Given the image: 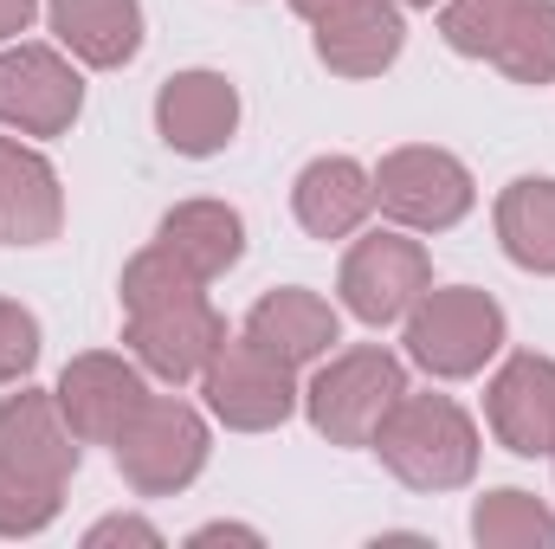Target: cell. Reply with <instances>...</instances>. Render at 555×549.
I'll return each mask as SVG.
<instances>
[{"label": "cell", "mask_w": 555, "mask_h": 549, "mask_svg": "<svg viewBox=\"0 0 555 549\" xmlns=\"http://www.w3.org/2000/svg\"><path fill=\"white\" fill-rule=\"evenodd\" d=\"M511 323L504 304L478 284H426L420 304L401 317V343L408 362L426 369L433 382H472L485 375V362H498Z\"/></svg>", "instance_id": "cell-2"}, {"label": "cell", "mask_w": 555, "mask_h": 549, "mask_svg": "<svg viewBox=\"0 0 555 549\" xmlns=\"http://www.w3.org/2000/svg\"><path fill=\"white\" fill-rule=\"evenodd\" d=\"M33 369H39V317L0 297V388H20Z\"/></svg>", "instance_id": "cell-26"}, {"label": "cell", "mask_w": 555, "mask_h": 549, "mask_svg": "<svg viewBox=\"0 0 555 549\" xmlns=\"http://www.w3.org/2000/svg\"><path fill=\"white\" fill-rule=\"evenodd\" d=\"M498 246L517 272H537V278H555V181L550 175H517L498 207Z\"/></svg>", "instance_id": "cell-20"}, {"label": "cell", "mask_w": 555, "mask_h": 549, "mask_svg": "<svg viewBox=\"0 0 555 549\" xmlns=\"http://www.w3.org/2000/svg\"><path fill=\"white\" fill-rule=\"evenodd\" d=\"M485 426H491V439L504 452L550 459L555 452V356L517 349L485 388Z\"/></svg>", "instance_id": "cell-11"}, {"label": "cell", "mask_w": 555, "mask_h": 549, "mask_svg": "<svg viewBox=\"0 0 555 549\" xmlns=\"http://www.w3.org/2000/svg\"><path fill=\"white\" fill-rule=\"evenodd\" d=\"M124 343L155 382H201V369L214 362V349L227 343V317L201 297H175V304H149L124 310Z\"/></svg>", "instance_id": "cell-10"}, {"label": "cell", "mask_w": 555, "mask_h": 549, "mask_svg": "<svg viewBox=\"0 0 555 549\" xmlns=\"http://www.w3.org/2000/svg\"><path fill=\"white\" fill-rule=\"evenodd\" d=\"M155 137L168 142L175 155H220L227 142L240 137V85L227 72H175L155 91Z\"/></svg>", "instance_id": "cell-12"}, {"label": "cell", "mask_w": 555, "mask_h": 549, "mask_svg": "<svg viewBox=\"0 0 555 549\" xmlns=\"http://www.w3.org/2000/svg\"><path fill=\"white\" fill-rule=\"evenodd\" d=\"M33 13H39V0H0V46H13L33 26Z\"/></svg>", "instance_id": "cell-29"}, {"label": "cell", "mask_w": 555, "mask_h": 549, "mask_svg": "<svg viewBox=\"0 0 555 549\" xmlns=\"http://www.w3.org/2000/svg\"><path fill=\"white\" fill-rule=\"evenodd\" d=\"M433 284V259L408 227H388V233H362L349 253H343V272H336V291H343V310L362 317L369 330L382 323H401L420 304V291Z\"/></svg>", "instance_id": "cell-8"}, {"label": "cell", "mask_w": 555, "mask_h": 549, "mask_svg": "<svg viewBox=\"0 0 555 549\" xmlns=\"http://www.w3.org/2000/svg\"><path fill=\"white\" fill-rule=\"evenodd\" d=\"M155 240H162L181 266H194L207 284L227 278L246 259V220H240V207H227V201H175V207L162 214Z\"/></svg>", "instance_id": "cell-19"}, {"label": "cell", "mask_w": 555, "mask_h": 549, "mask_svg": "<svg viewBox=\"0 0 555 549\" xmlns=\"http://www.w3.org/2000/svg\"><path fill=\"white\" fill-rule=\"evenodd\" d=\"M207 452H214L207 413L181 395H149L117 439V472L137 498H175L207 472Z\"/></svg>", "instance_id": "cell-4"}, {"label": "cell", "mask_w": 555, "mask_h": 549, "mask_svg": "<svg viewBox=\"0 0 555 549\" xmlns=\"http://www.w3.org/2000/svg\"><path fill=\"white\" fill-rule=\"evenodd\" d=\"M517 7L524 0H439V39L459 59H491V46L517 20Z\"/></svg>", "instance_id": "cell-24"}, {"label": "cell", "mask_w": 555, "mask_h": 549, "mask_svg": "<svg viewBox=\"0 0 555 549\" xmlns=\"http://www.w3.org/2000/svg\"><path fill=\"white\" fill-rule=\"evenodd\" d=\"M52 395H59L65 426L85 446H117L124 426L149 401V369H142L137 356H117V349H85V356L65 362V375H59Z\"/></svg>", "instance_id": "cell-9"}, {"label": "cell", "mask_w": 555, "mask_h": 549, "mask_svg": "<svg viewBox=\"0 0 555 549\" xmlns=\"http://www.w3.org/2000/svg\"><path fill=\"white\" fill-rule=\"evenodd\" d=\"M207 291V278L194 272V266H181L162 240H149L137 259L124 266L117 278V297H124V310H149V304H175V297H201Z\"/></svg>", "instance_id": "cell-23"}, {"label": "cell", "mask_w": 555, "mask_h": 549, "mask_svg": "<svg viewBox=\"0 0 555 549\" xmlns=\"http://www.w3.org/2000/svg\"><path fill=\"white\" fill-rule=\"evenodd\" d=\"M78 117H85V72L65 46H33V39L0 46V130L65 137Z\"/></svg>", "instance_id": "cell-7"}, {"label": "cell", "mask_w": 555, "mask_h": 549, "mask_svg": "<svg viewBox=\"0 0 555 549\" xmlns=\"http://www.w3.org/2000/svg\"><path fill=\"white\" fill-rule=\"evenodd\" d=\"M240 330H246L259 349H272L278 362L317 369V362L343 343V310H336L323 291H310V284H278V291H266V297L246 310Z\"/></svg>", "instance_id": "cell-15"}, {"label": "cell", "mask_w": 555, "mask_h": 549, "mask_svg": "<svg viewBox=\"0 0 555 549\" xmlns=\"http://www.w3.org/2000/svg\"><path fill=\"white\" fill-rule=\"evenodd\" d=\"M201 395H207V413L227 433H272V426H284L304 408L297 369L278 362L272 349H259L246 330L214 349V362L201 369Z\"/></svg>", "instance_id": "cell-6"}, {"label": "cell", "mask_w": 555, "mask_h": 549, "mask_svg": "<svg viewBox=\"0 0 555 549\" xmlns=\"http://www.w3.org/2000/svg\"><path fill=\"white\" fill-rule=\"evenodd\" d=\"M336 7H349V0H291V13H297V20H310V26H317V20H330Z\"/></svg>", "instance_id": "cell-30"}, {"label": "cell", "mask_w": 555, "mask_h": 549, "mask_svg": "<svg viewBox=\"0 0 555 549\" xmlns=\"http://www.w3.org/2000/svg\"><path fill=\"white\" fill-rule=\"evenodd\" d=\"M65 227L59 168L20 137H0V246H52Z\"/></svg>", "instance_id": "cell-16"}, {"label": "cell", "mask_w": 555, "mask_h": 549, "mask_svg": "<svg viewBox=\"0 0 555 549\" xmlns=\"http://www.w3.org/2000/svg\"><path fill=\"white\" fill-rule=\"evenodd\" d=\"M78 446L85 439L65 426L59 395H39V388L20 382V395L0 401V465H13V472H26L39 485L65 491L72 472H78Z\"/></svg>", "instance_id": "cell-14"}, {"label": "cell", "mask_w": 555, "mask_h": 549, "mask_svg": "<svg viewBox=\"0 0 555 549\" xmlns=\"http://www.w3.org/2000/svg\"><path fill=\"white\" fill-rule=\"evenodd\" d=\"M472 544L478 549H550L555 544V511L537 491L498 485L472 505Z\"/></svg>", "instance_id": "cell-21"}, {"label": "cell", "mask_w": 555, "mask_h": 549, "mask_svg": "<svg viewBox=\"0 0 555 549\" xmlns=\"http://www.w3.org/2000/svg\"><path fill=\"white\" fill-rule=\"evenodd\" d=\"M188 544H194V549H207V544H246V549H259L266 537H259V531H246V524H201Z\"/></svg>", "instance_id": "cell-28"}, {"label": "cell", "mask_w": 555, "mask_h": 549, "mask_svg": "<svg viewBox=\"0 0 555 549\" xmlns=\"http://www.w3.org/2000/svg\"><path fill=\"white\" fill-rule=\"evenodd\" d=\"M375 207L408 227V233H452L472 207H478V181L472 168L452 155V149H433V142H401L388 149L375 168Z\"/></svg>", "instance_id": "cell-5"}, {"label": "cell", "mask_w": 555, "mask_h": 549, "mask_svg": "<svg viewBox=\"0 0 555 549\" xmlns=\"http://www.w3.org/2000/svg\"><path fill=\"white\" fill-rule=\"evenodd\" d=\"M485 65H498L511 85H530V91L555 85V0H524Z\"/></svg>", "instance_id": "cell-22"}, {"label": "cell", "mask_w": 555, "mask_h": 549, "mask_svg": "<svg viewBox=\"0 0 555 549\" xmlns=\"http://www.w3.org/2000/svg\"><path fill=\"white\" fill-rule=\"evenodd\" d=\"M46 20L85 72H117L142 52V0H46Z\"/></svg>", "instance_id": "cell-18"}, {"label": "cell", "mask_w": 555, "mask_h": 549, "mask_svg": "<svg viewBox=\"0 0 555 549\" xmlns=\"http://www.w3.org/2000/svg\"><path fill=\"white\" fill-rule=\"evenodd\" d=\"M111 544H137V549H162V531L149 524V518H98L91 531H85V549H111Z\"/></svg>", "instance_id": "cell-27"}, {"label": "cell", "mask_w": 555, "mask_h": 549, "mask_svg": "<svg viewBox=\"0 0 555 549\" xmlns=\"http://www.w3.org/2000/svg\"><path fill=\"white\" fill-rule=\"evenodd\" d=\"M401 395H408V362L395 349H382V343H356V349H330L310 369L304 413H310L317 439H330V446H369Z\"/></svg>", "instance_id": "cell-3"}, {"label": "cell", "mask_w": 555, "mask_h": 549, "mask_svg": "<svg viewBox=\"0 0 555 549\" xmlns=\"http://www.w3.org/2000/svg\"><path fill=\"white\" fill-rule=\"evenodd\" d=\"M310 46H317V65L336 78H382L408 46V7L401 0H349L330 20H317Z\"/></svg>", "instance_id": "cell-13"}, {"label": "cell", "mask_w": 555, "mask_h": 549, "mask_svg": "<svg viewBox=\"0 0 555 549\" xmlns=\"http://www.w3.org/2000/svg\"><path fill=\"white\" fill-rule=\"evenodd\" d=\"M369 452L408 485V491H459L478 478V420L459 408L452 395H401L395 413L382 420V433L369 439Z\"/></svg>", "instance_id": "cell-1"}, {"label": "cell", "mask_w": 555, "mask_h": 549, "mask_svg": "<svg viewBox=\"0 0 555 549\" xmlns=\"http://www.w3.org/2000/svg\"><path fill=\"white\" fill-rule=\"evenodd\" d=\"M401 7H426V13H433V7H439V0H401Z\"/></svg>", "instance_id": "cell-31"}, {"label": "cell", "mask_w": 555, "mask_h": 549, "mask_svg": "<svg viewBox=\"0 0 555 549\" xmlns=\"http://www.w3.org/2000/svg\"><path fill=\"white\" fill-rule=\"evenodd\" d=\"M291 214L310 240H356L375 214V175L356 155H317L291 181Z\"/></svg>", "instance_id": "cell-17"}, {"label": "cell", "mask_w": 555, "mask_h": 549, "mask_svg": "<svg viewBox=\"0 0 555 549\" xmlns=\"http://www.w3.org/2000/svg\"><path fill=\"white\" fill-rule=\"evenodd\" d=\"M550 459H555V452H550Z\"/></svg>", "instance_id": "cell-32"}, {"label": "cell", "mask_w": 555, "mask_h": 549, "mask_svg": "<svg viewBox=\"0 0 555 549\" xmlns=\"http://www.w3.org/2000/svg\"><path fill=\"white\" fill-rule=\"evenodd\" d=\"M59 511H65L59 485H39V478L0 465V537H39L59 524Z\"/></svg>", "instance_id": "cell-25"}]
</instances>
